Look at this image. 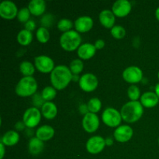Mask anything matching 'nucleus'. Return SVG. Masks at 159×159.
I'll return each instance as SVG.
<instances>
[{
	"mask_svg": "<svg viewBox=\"0 0 159 159\" xmlns=\"http://www.w3.org/2000/svg\"><path fill=\"white\" fill-rule=\"evenodd\" d=\"M72 73L68 66L60 65L56 66L51 73V82L57 90L66 88L72 81Z\"/></svg>",
	"mask_w": 159,
	"mask_h": 159,
	"instance_id": "f257e3e1",
	"label": "nucleus"
},
{
	"mask_svg": "<svg viewBox=\"0 0 159 159\" xmlns=\"http://www.w3.org/2000/svg\"><path fill=\"white\" fill-rule=\"evenodd\" d=\"M120 113L125 122L132 124L141 119L144 113V107L140 101H129L123 106Z\"/></svg>",
	"mask_w": 159,
	"mask_h": 159,
	"instance_id": "f03ea898",
	"label": "nucleus"
},
{
	"mask_svg": "<svg viewBox=\"0 0 159 159\" xmlns=\"http://www.w3.org/2000/svg\"><path fill=\"white\" fill-rule=\"evenodd\" d=\"M37 82L33 76L23 77L16 85L15 91L17 96L28 97L37 93Z\"/></svg>",
	"mask_w": 159,
	"mask_h": 159,
	"instance_id": "7ed1b4c3",
	"label": "nucleus"
},
{
	"mask_svg": "<svg viewBox=\"0 0 159 159\" xmlns=\"http://www.w3.org/2000/svg\"><path fill=\"white\" fill-rule=\"evenodd\" d=\"M59 42L61 47L65 51H74L75 50H78V48L81 46L82 37L79 32L71 30L68 32L62 33Z\"/></svg>",
	"mask_w": 159,
	"mask_h": 159,
	"instance_id": "20e7f679",
	"label": "nucleus"
},
{
	"mask_svg": "<svg viewBox=\"0 0 159 159\" xmlns=\"http://www.w3.org/2000/svg\"><path fill=\"white\" fill-rule=\"evenodd\" d=\"M102 122L110 127H118L122 121L120 112L115 108L108 107L102 113Z\"/></svg>",
	"mask_w": 159,
	"mask_h": 159,
	"instance_id": "39448f33",
	"label": "nucleus"
},
{
	"mask_svg": "<svg viewBox=\"0 0 159 159\" xmlns=\"http://www.w3.org/2000/svg\"><path fill=\"white\" fill-rule=\"evenodd\" d=\"M41 111L37 107H30L24 112L23 116V121L26 127L34 128L37 127L41 119Z\"/></svg>",
	"mask_w": 159,
	"mask_h": 159,
	"instance_id": "423d86ee",
	"label": "nucleus"
},
{
	"mask_svg": "<svg viewBox=\"0 0 159 159\" xmlns=\"http://www.w3.org/2000/svg\"><path fill=\"white\" fill-rule=\"evenodd\" d=\"M79 84V87L83 91L90 93L96 89L99 85V81L97 77L93 73H85L80 77Z\"/></svg>",
	"mask_w": 159,
	"mask_h": 159,
	"instance_id": "0eeeda50",
	"label": "nucleus"
},
{
	"mask_svg": "<svg viewBox=\"0 0 159 159\" xmlns=\"http://www.w3.org/2000/svg\"><path fill=\"white\" fill-rule=\"evenodd\" d=\"M123 79L128 83L136 84L143 79V71L138 66H129L123 71Z\"/></svg>",
	"mask_w": 159,
	"mask_h": 159,
	"instance_id": "6e6552de",
	"label": "nucleus"
},
{
	"mask_svg": "<svg viewBox=\"0 0 159 159\" xmlns=\"http://www.w3.org/2000/svg\"><path fill=\"white\" fill-rule=\"evenodd\" d=\"M35 68L42 73H51L54 70V62L49 56L39 55L34 58Z\"/></svg>",
	"mask_w": 159,
	"mask_h": 159,
	"instance_id": "1a4fd4ad",
	"label": "nucleus"
},
{
	"mask_svg": "<svg viewBox=\"0 0 159 159\" xmlns=\"http://www.w3.org/2000/svg\"><path fill=\"white\" fill-rule=\"evenodd\" d=\"M18 9L15 3L9 0H5L0 3V16L5 20H10L17 17Z\"/></svg>",
	"mask_w": 159,
	"mask_h": 159,
	"instance_id": "9d476101",
	"label": "nucleus"
},
{
	"mask_svg": "<svg viewBox=\"0 0 159 159\" xmlns=\"http://www.w3.org/2000/svg\"><path fill=\"white\" fill-rule=\"evenodd\" d=\"M106 146V141L101 136H93L91 137L87 141L85 148L89 153L92 155H96L102 152Z\"/></svg>",
	"mask_w": 159,
	"mask_h": 159,
	"instance_id": "9b49d317",
	"label": "nucleus"
},
{
	"mask_svg": "<svg viewBox=\"0 0 159 159\" xmlns=\"http://www.w3.org/2000/svg\"><path fill=\"white\" fill-rule=\"evenodd\" d=\"M82 127L87 133H94L99 127V116L96 113H88L83 116Z\"/></svg>",
	"mask_w": 159,
	"mask_h": 159,
	"instance_id": "f8f14e48",
	"label": "nucleus"
},
{
	"mask_svg": "<svg viewBox=\"0 0 159 159\" xmlns=\"http://www.w3.org/2000/svg\"><path fill=\"white\" fill-rule=\"evenodd\" d=\"M134 134L133 129L129 125H121L116 127L113 132L115 140L120 143H125L130 141Z\"/></svg>",
	"mask_w": 159,
	"mask_h": 159,
	"instance_id": "ddd939ff",
	"label": "nucleus"
},
{
	"mask_svg": "<svg viewBox=\"0 0 159 159\" xmlns=\"http://www.w3.org/2000/svg\"><path fill=\"white\" fill-rule=\"evenodd\" d=\"M132 9L131 3L128 0H117L113 3L112 11L116 16L124 17L128 15Z\"/></svg>",
	"mask_w": 159,
	"mask_h": 159,
	"instance_id": "4468645a",
	"label": "nucleus"
},
{
	"mask_svg": "<svg viewBox=\"0 0 159 159\" xmlns=\"http://www.w3.org/2000/svg\"><path fill=\"white\" fill-rule=\"evenodd\" d=\"M75 28L79 33H86L93 26V20L89 16H82L75 21Z\"/></svg>",
	"mask_w": 159,
	"mask_h": 159,
	"instance_id": "2eb2a0df",
	"label": "nucleus"
},
{
	"mask_svg": "<svg viewBox=\"0 0 159 159\" xmlns=\"http://www.w3.org/2000/svg\"><path fill=\"white\" fill-rule=\"evenodd\" d=\"M96 52V48L94 44L91 43H85L81 44L78 48L77 54L79 58L82 60H88L92 58Z\"/></svg>",
	"mask_w": 159,
	"mask_h": 159,
	"instance_id": "dca6fc26",
	"label": "nucleus"
},
{
	"mask_svg": "<svg viewBox=\"0 0 159 159\" xmlns=\"http://www.w3.org/2000/svg\"><path fill=\"white\" fill-rule=\"evenodd\" d=\"M99 22L101 24L106 28L108 29H112L113 26H115V15L113 12V11L110 10V9H103L101 11L99 16Z\"/></svg>",
	"mask_w": 159,
	"mask_h": 159,
	"instance_id": "f3484780",
	"label": "nucleus"
},
{
	"mask_svg": "<svg viewBox=\"0 0 159 159\" xmlns=\"http://www.w3.org/2000/svg\"><path fill=\"white\" fill-rule=\"evenodd\" d=\"M140 102L146 108H153L158 105L159 98L154 92H145L140 98Z\"/></svg>",
	"mask_w": 159,
	"mask_h": 159,
	"instance_id": "a211bd4d",
	"label": "nucleus"
},
{
	"mask_svg": "<svg viewBox=\"0 0 159 159\" xmlns=\"http://www.w3.org/2000/svg\"><path fill=\"white\" fill-rule=\"evenodd\" d=\"M54 129L51 126L49 125H43L37 128L36 130V137L41 140L42 141H47L51 140L54 137Z\"/></svg>",
	"mask_w": 159,
	"mask_h": 159,
	"instance_id": "6ab92c4d",
	"label": "nucleus"
},
{
	"mask_svg": "<svg viewBox=\"0 0 159 159\" xmlns=\"http://www.w3.org/2000/svg\"><path fill=\"white\" fill-rule=\"evenodd\" d=\"M27 7L32 15L41 16L46 10V2L43 0H31Z\"/></svg>",
	"mask_w": 159,
	"mask_h": 159,
	"instance_id": "aec40b11",
	"label": "nucleus"
},
{
	"mask_svg": "<svg viewBox=\"0 0 159 159\" xmlns=\"http://www.w3.org/2000/svg\"><path fill=\"white\" fill-rule=\"evenodd\" d=\"M41 114L48 120H52L57 114V107L53 102H45L41 107Z\"/></svg>",
	"mask_w": 159,
	"mask_h": 159,
	"instance_id": "412c9836",
	"label": "nucleus"
},
{
	"mask_svg": "<svg viewBox=\"0 0 159 159\" xmlns=\"http://www.w3.org/2000/svg\"><path fill=\"white\" fill-rule=\"evenodd\" d=\"M44 148V144L43 141L37 138V137L31 138L29 141L28 144V151L30 154L32 155H38L42 152Z\"/></svg>",
	"mask_w": 159,
	"mask_h": 159,
	"instance_id": "4be33fe9",
	"label": "nucleus"
},
{
	"mask_svg": "<svg viewBox=\"0 0 159 159\" xmlns=\"http://www.w3.org/2000/svg\"><path fill=\"white\" fill-rule=\"evenodd\" d=\"M20 141V134L16 130H9L3 134L1 138V143L5 146L16 145Z\"/></svg>",
	"mask_w": 159,
	"mask_h": 159,
	"instance_id": "5701e85b",
	"label": "nucleus"
},
{
	"mask_svg": "<svg viewBox=\"0 0 159 159\" xmlns=\"http://www.w3.org/2000/svg\"><path fill=\"white\" fill-rule=\"evenodd\" d=\"M16 40L17 42L22 46H27L33 40L32 32L26 29L21 30L17 34Z\"/></svg>",
	"mask_w": 159,
	"mask_h": 159,
	"instance_id": "b1692460",
	"label": "nucleus"
},
{
	"mask_svg": "<svg viewBox=\"0 0 159 159\" xmlns=\"http://www.w3.org/2000/svg\"><path fill=\"white\" fill-rule=\"evenodd\" d=\"M20 71L23 77L32 76L35 72V66L28 61H23L20 65Z\"/></svg>",
	"mask_w": 159,
	"mask_h": 159,
	"instance_id": "393cba45",
	"label": "nucleus"
},
{
	"mask_svg": "<svg viewBox=\"0 0 159 159\" xmlns=\"http://www.w3.org/2000/svg\"><path fill=\"white\" fill-rule=\"evenodd\" d=\"M41 95L45 102H51L57 96V89L53 86H46L42 90Z\"/></svg>",
	"mask_w": 159,
	"mask_h": 159,
	"instance_id": "a878e982",
	"label": "nucleus"
},
{
	"mask_svg": "<svg viewBox=\"0 0 159 159\" xmlns=\"http://www.w3.org/2000/svg\"><path fill=\"white\" fill-rule=\"evenodd\" d=\"M36 37L37 40L41 43H45L50 40V32L48 28L40 26L36 32Z\"/></svg>",
	"mask_w": 159,
	"mask_h": 159,
	"instance_id": "bb28decb",
	"label": "nucleus"
},
{
	"mask_svg": "<svg viewBox=\"0 0 159 159\" xmlns=\"http://www.w3.org/2000/svg\"><path fill=\"white\" fill-rule=\"evenodd\" d=\"M87 106H88L89 113H96V114L102 108V102H101L99 98L94 97L89 99V101L87 103Z\"/></svg>",
	"mask_w": 159,
	"mask_h": 159,
	"instance_id": "cd10ccee",
	"label": "nucleus"
},
{
	"mask_svg": "<svg viewBox=\"0 0 159 159\" xmlns=\"http://www.w3.org/2000/svg\"><path fill=\"white\" fill-rule=\"evenodd\" d=\"M73 26H74V24H73L72 21L67 18L61 19L57 24V29L60 31H61L62 33H65L71 30V28L73 27Z\"/></svg>",
	"mask_w": 159,
	"mask_h": 159,
	"instance_id": "c85d7f7f",
	"label": "nucleus"
},
{
	"mask_svg": "<svg viewBox=\"0 0 159 159\" xmlns=\"http://www.w3.org/2000/svg\"><path fill=\"white\" fill-rule=\"evenodd\" d=\"M69 68L72 75H79L82 71L84 68L83 62L81 59H74L70 63Z\"/></svg>",
	"mask_w": 159,
	"mask_h": 159,
	"instance_id": "c756f323",
	"label": "nucleus"
},
{
	"mask_svg": "<svg viewBox=\"0 0 159 159\" xmlns=\"http://www.w3.org/2000/svg\"><path fill=\"white\" fill-rule=\"evenodd\" d=\"M110 34L115 39L120 40L125 37L126 30L124 26H120V25H115L110 30Z\"/></svg>",
	"mask_w": 159,
	"mask_h": 159,
	"instance_id": "7c9ffc66",
	"label": "nucleus"
},
{
	"mask_svg": "<svg viewBox=\"0 0 159 159\" xmlns=\"http://www.w3.org/2000/svg\"><path fill=\"white\" fill-rule=\"evenodd\" d=\"M127 96L130 101H138V99L141 96L140 89L135 85H130L127 89Z\"/></svg>",
	"mask_w": 159,
	"mask_h": 159,
	"instance_id": "2f4dec72",
	"label": "nucleus"
},
{
	"mask_svg": "<svg viewBox=\"0 0 159 159\" xmlns=\"http://www.w3.org/2000/svg\"><path fill=\"white\" fill-rule=\"evenodd\" d=\"M30 14L31 13L28 7H23L19 10L18 14H17V19L20 23H26V22L30 20Z\"/></svg>",
	"mask_w": 159,
	"mask_h": 159,
	"instance_id": "473e14b6",
	"label": "nucleus"
},
{
	"mask_svg": "<svg viewBox=\"0 0 159 159\" xmlns=\"http://www.w3.org/2000/svg\"><path fill=\"white\" fill-rule=\"evenodd\" d=\"M54 17L52 14L48 13V14H45L42 16L41 20H40V23H41L42 26L45 28L48 27H51V26L54 23Z\"/></svg>",
	"mask_w": 159,
	"mask_h": 159,
	"instance_id": "72a5a7b5",
	"label": "nucleus"
},
{
	"mask_svg": "<svg viewBox=\"0 0 159 159\" xmlns=\"http://www.w3.org/2000/svg\"><path fill=\"white\" fill-rule=\"evenodd\" d=\"M45 101L44 99L42 97L41 93H35V94L33 96V103H34V107H42V106L44 104Z\"/></svg>",
	"mask_w": 159,
	"mask_h": 159,
	"instance_id": "f704fd0d",
	"label": "nucleus"
},
{
	"mask_svg": "<svg viewBox=\"0 0 159 159\" xmlns=\"http://www.w3.org/2000/svg\"><path fill=\"white\" fill-rule=\"evenodd\" d=\"M24 27L26 30H27L32 32V31L34 30L36 28L35 22H34L33 20H30L29 21H27L26 23H25Z\"/></svg>",
	"mask_w": 159,
	"mask_h": 159,
	"instance_id": "c9c22d12",
	"label": "nucleus"
},
{
	"mask_svg": "<svg viewBox=\"0 0 159 159\" xmlns=\"http://www.w3.org/2000/svg\"><path fill=\"white\" fill-rule=\"evenodd\" d=\"M96 50H101L105 47V41L102 39H98L94 43Z\"/></svg>",
	"mask_w": 159,
	"mask_h": 159,
	"instance_id": "e433bc0d",
	"label": "nucleus"
},
{
	"mask_svg": "<svg viewBox=\"0 0 159 159\" xmlns=\"http://www.w3.org/2000/svg\"><path fill=\"white\" fill-rule=\"evenodd\" d=\"M79 112H80V113H82V114H83L84 116H85V114H87L88 113H89V109H88V106H87V104H81L80 106H79Z\"/></svg>",
	"mask_w": 159,
	"mask_h": 159,
	"instance_id": "4c0bfd02",
	"label": "nucleus"
},
{
	"mask_svg": "<svg viewBox=\"0 0 159 159\" xmlns=\"http://www.w3.org/2000/svg\"><path fill=\"white\" fill-rule=\"evenodd\" d=\"M25 127H26V125H25V124L23 123V121H18L15 125V128L17 132L22 131V130H24Z\"/></svg>",
	"mask_w": 159,
	"mask_h": 159,
	"instance_id": "58836bf2",
	"label": "nucleus"
},
{
	"mask_svg": "<svg viewBox=\"0 0 159 159\" xmlns=\"http://www.w3.org/2000/svg\"><path fill=\"white\" fill-rule=\"evenodd\" d=\"M106 141V145L107 146H111L113 144V139L111 138V137H108L105 139Z\"/></svg>",
	"mask_w": 159,
	"mask_h": 159,
	"instance_id": "ea45409f",
	"label": "nucleus"
},
{
	"mask_svg": "<svg viewBox=\"0 0 159 159\" xmlns=\"http://www.w3.org/2000/svg\"><path fill=\"white\" fill-rule=\"evenodd\" d=\"M0 150H1V154H0V159H2L5 155V145L2 143H0Z\"/></svg>",
	"mask_w": 159,
	"mask_h": 159,
	"instance_id": "a19ab883",
	"label": "nucleus"
},
{
	"mask_svg": "<svg viewBox=\"0 0 159 159\" xmlns=\"http://www.w3.org/2000/svg\"><path fill=\"white\" fill-rule=\"evenodd\" d=\"M79 80H80V77L79 76V75H73L72 81H74V82H79Z\"/></svg>",
	"mask_w": 159,
	"mask_h": 159,
	"instance_id": "79ce46f5",
	"label": "nucleus"
},
{
	"mask_svg": "<svg viewBox=\"0 0 159 159\" xmlns=\"http://www.w3.org/2000/svg\"><path fill=\"white\" fill-rule=\"evenodd\" d=\"M155 93H156V95L158 96V97L159 98V83H158L156 85H155Z\"/></svg>",
	"mask_w": 159,
	"mask_h": 159,
	"instance_id": "37998d69",
	"label": "nucleus"
},
{
	"mask_svg": "<svg viewBox=\"0 0 159 159\" xmlns=\"http://www.w3.org/2000/svg\"><path fill=\"white\" fill-rule=\"evenodd\" d=\"M155 16H156L157 20L159 21V7L157 8L156 11H155Z\"/></svg>",
	"mask_w": 159,
	"mask_h": 159,
	"instance_id": "c03bdc74",
	"label": "nucleus"
},
{
	"mask_svg": "<svg viewBox=\"0 0 159 159\" xmlns=\"http://www.w3.org/2000/svg\"><path fill=\"white\" fill-rule=\"evenodd\" d=\"M158 79H159V71H158Z\"/></svg>",
	"mask_w": 159,
	"mask_h": 159,
	"instance_id": "a18cd8bd",
	"label": "nucleus"
},
{
	"mask_svg": "<svg viewBox=\"0 0 159 159\" xmlns=\"http://www.w3.org/2000/svg\"><path fill=\"white\" fill-rule=\"evenodd\" d=\"M158 144H159V138H158Z\"/></svg>",
	"mask_w": 159,
	"mask_h": 159,
	"instance_id": "49530a36",
	"label": "nucleus"
}]
</instances>
